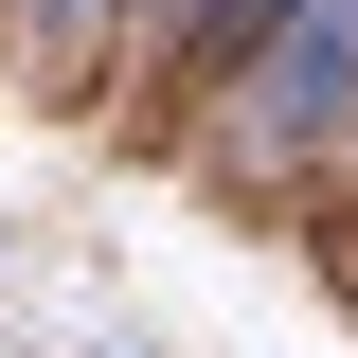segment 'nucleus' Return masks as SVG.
<instances>
[{
	"instance_id": "nucleus-1",
	"label": "nucleus",
	"mask_w": 358,
	"mask_h": 358,
	"mask_svg": "<svg viewBox=\"0 0 358 358\" xmlns=\"http://www.w3.org/2000/svg\"><path fill=\"white\" fill-rule=\"evenodd\" d=\"M341 108H358V0H305V18L268 36V72H251V108H233V143H251V162H305Z\"/></svg>"
},
{
	"instance_id": "nucleus-2",
	"label": "nucleus",
	"mask_w": 358,
	"mask_h": 358,
	"mask_svg": "<svg viewBox=\"0 0 358 358\" xmlns=\"http://www.w3.org/2000/svg\"><path fill=\"white\" fill-rule=\"evenodd\" d=\"M197 18H215V36H287L305 0H197Z\"/></svg>"
},
{
	"instance_id": "nucleus-3",
	"label": "nucleus",
	"mask_w": 358,
	"mask_h": 358,
	"mask_svg": "<svg viewBox=\"0 0 358 358\" xmlns=\"http://www.w3.org/2000/svg\"><path fill=\"white\" fill-rule=\"evenodd\" d=\"M54 18H90V0H54Z\"/></svg>"
}]
</instances>
